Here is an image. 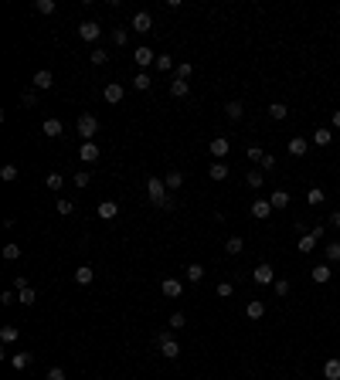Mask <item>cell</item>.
I'll list each match as a JSON object with an SVG mask.
<instances>
[{"instance_id": "46", "label": "cell", "mask_w": 340, "mask_h": 380, "mask_svg": "<svg viewBox=\"0 0 340 380\" xmlns=\"http://www.w3.org/2000/svg\"><path fill=\"white\" fill-rule=\"evenodd\" d=\"M272 289H276V295H289V289H293V285H289L286 279H276V282H272Z\"/></svg>"}, {"instance_id": "19", "label": "cell", "mask_w": 340, "mask_h": 380, "mask_svg": "<svg viewBox=\"0 0 340 380\" xmlns=\"http://www.w3.org/2000/svg\"><path fill=\"white\" fill-rule=\"evenodd\" d=\"M323 377L327 380H340V357H330L323 363Z\"/></svg>"}, {"instance_id": "51", "label": "cell", "mask_w": 340, "mask_h": 380, "mask_svg": "<svg viewBox=\"0 0 340 380\" xmlns=\"http://www.w3.org/2000/svg\"><path fill=\"white\" fill-rule=\"evenodd\" d=\"M21 102L24 105H38V92H21Z\"/></svg>"}, {"instance_id": "36", "label": "cell", "mask_w": 340, "mask_h": 380, "mask_svg": "<svg viewBox=\"0 0 340 380\" xmlns=\"http://www.w3.org/2000/svg\"><path fill=\"white\" fill-rule=\"evenodd\" d=\"M269 116H272V119H286V116H289V105H286V102H272Z\"/></svg>"}, {"instance_id": "17", "label": "cell", "mask_w": 340, "mask_h": 380, "mask_svg": "<svg viewBox=\"0 0 340 380\" xmlns=\"http://www.w3.org/2000/svg\"><path fill=\"white\" fill-rule=\"evenodd\" d=\"M34 89H51V85H55V75H51V71H48V68H41V71H34Z\"/></svg>"}, {"instance_id": "41", "label": "cell", "mask_w": 340, "mask_h": 380, "mask_svg": "<svg viewBox=\"0 0 340 380\" xmlns=\"http://www.w3.org/2000/svg\"><path fill=\"white\" fill-rule=\"evenodd\" d=\"M89 61H92V65H106V61H109V55H106L102 48H95V51H89Z\"/></svg>"}, {"instance_id": "26", "label": "cell", "mask_w": 340, "mask_h": 380, "mask_svg": "<svg viewBox=\"0 0 340 380\" xmlns=\"http://www.w3.org/2000/svg\"><path fill=\"white\" fill-rule=\"evenodd\" d=\"M163 183H167V190H181L184 187V173L181 170H170L167 177H163Z\"/></svg>"}, {"instance_id": "20", "label": "cell", "mask_w": 340, "mask_h": 380, "mask_svg": "<svg viewBox=\"0 0 340 380\" xmlns=\"http://www.w3.org/2000/svg\"><path fill=\"white\" fill-rule=\"evenodd\" d=\"M245 316H249V319H262V316H265V302H262V299H252L249 306H245Z\"/></svg>"}, {"instance_id": "58", "label": "cell", "mask_w": 340, "mask_h": 380, "mask_svg": "<svg viewBox=\"0 0 340 380\" xmlns=\"http://www.w3.org/2000/svg\"><path fill=\"white\" fill-rule=\"evenodd\" d=\"M327 224H330V227H337V231H340V211H333V214H330V221H327Z\"/></svg>"}, {"instance_id": "14", "label": "cell", "mask_w": 340, "mask_h": 380, "mask_svg": "<svg viewBox=\"0 0 340 380\" xmlns=\"http://www.w3.org/2000/svg\"><path fill=\"white\" fill-rule=\"evenodd\" d=\"M252 217H259V221L272 217V204L265 201V197H259V201H252Z\"/></svg>"}, {"instance_id": "44", "label": "cell", "mask_w": 340, "mask_h": 380, "mask_svg": "<svg viewBox=\"0 0 340 380\" xmlns=\"http://www.w3.org/2000/svg\"><path fill=\"white\" fill-rule=\"evenodd\" d=\"M167 326H170V329H184V326H187V319H184V313H174V316L167 319Z\"/></svg>"}, {"instance_id": "28", "label": "cell", "mask_w": 340, "mask_h": 380, "mask_svg": "<svg viewBox=\"0 0 340 380\" xmlns=\"http://www.w3.org/2000/svg\"><path fill=\"white\" fill-rule=\"evenodd\" d=\"M225 116L231 119V123H238V119L245 116V105H242V102H228V105H225Z\"/></svg>"}, {"instance_id": "59", "label": "cell", "mask_w": 340, "mask_h": 380, "mask_svg": "<svg viewBox=\"0 0 340 380\" xmlns=\"http://www.w3.org/2000/svg\"><path fill=\"white\" fill-rule=\"evenodd\" d=\"M330 126H333V129H340V109L333 112V116H330Z\"/></svg>"}, {"instance_id": "7", "label": "cell", "mask_w": 340, "mask_h": 380, "mask_svg": "<svg viewBox=\"0 0 340 380\" xmlns=\"http://www.w3.org/2000/svg\"><path fill=\"white\" fill-rule=\"evenodd\" d=\"M286 149H289V157L303 160L306 153H310V139H303V136H293V139H289V143H286Z\"/></svg>"}, {"instance_id": "37", "label": "cell", "mask_w": 340, "mask_h": 380, "mask_svg": "<svg viewBox=\"0 0 340 380\" xmlns=\"http://www.w3.org/2000/svg\"><path fill=\"white\" fill-rule=\"evenodd\" d=\"M323 201H327V194H323L320 187H313L310 194H306V204H310V207H317V204H323Z\"/></svg>"}, {"instance_id": "2", "label": "cell", "mask_w": 340, "mask_h": 380, "mask_svg": "<svg viewBox=\"0 0 340 380\" xmlns=\"http://www.w3.org/2000/svg\"><path fill=\"white\" fill-rule=\"evenodd\" d=\"M157 350H160V357H167V360L181 357V343H177L170 333H157Z\"/></svg>"}, {"instance_id": "57", "label": "cell", "mask_w": 340, "mask_h": 380, "mask_svg": "<svg viewBox=\"0 0 340 380\" xmlns=\"http://www.w3.org/2000/svg\"><path fill=\"white\" fill-rule=\"evenodd\" d=\"M48 380H65V370H61V367H51V370H48Z\"/></svg>"}, {"instance_id": "25", "label": "cell", "mask_w": 340, "mask_h": 380, "mask_svg": "<svg viewBox=\"0 0 340 380\" xmlns=\"http://www.w3.org/2000/svg\"><path fill=\"white\" fill-rule=\"evenodd\" d=\"M17 339H21L17 326H0V343H17Z\"/></svg>"}, {"instance_id": "32", "label": "cell", "mask_w": 340, "mask_h": 380, "mask_svg": "<svg viewBox=\"0 0 340 380\" xmlns=\"http://www.w3.org/2000/svg\"><path fill=\"white\" fill-rule=\"evenodd\" d=\"M245 183H249L252 190H259V187H265V173H262V170H252L249 177H245Z\"/></svg>"}, {"instance_id": "9", "label": "cell", "mask_w": 340, "mask_h": 380, "mask_svg": "<svg viewBox=\"0 0 340 380\" xmlns=\"http://www.w3.org/2000/svg\"><path fill=\"white\" fill-rule=\"evenodd\" d=\"M99 34H102V27L95 21H82L79 24V37L82 41H99Z\"/></svg>"}, {"instance_id": "56", "label": "cell", "mask_w": 340, "mask_h": 380, "mask_svg": "<svg viewBox=\"0 0 340 380\" xmlns=\"http://www.w3.org/2000/svg\"><path fill=\"white\" fill-rule=\"evenodd\" d=\"M24 289H31V285H27L24 275H17V279H14V292H24Z\"/></svg>"}, {"instance_id": "53", "label": "cell", "mask_w": 340, "mask_h": 380, "mask_svg": "<svg viewBox=\"0 0 340 380\" xmlns=\"http://www.w3.org/2000/svg\"><path fill=\"white\" fill-rule=\"evenodd\" d=\"M310 235H313V238H317V241H320V238L327 235V224H313V227H310Z\"/></svg>"}, {"instance_id": "39", "label": "cell", "mask_w": 340, "mask_h": 380, "mask_svg": "<svg viewBox=\"0 0 340 380\" xmlns=\"http://www.w3.org/2000/svg\"><path fill=\"white\" fill-rule=\"evenodd\" d=\"M45 183H48V190H61L65 177H61V173H48V177H45Z\"/></svg>"}, {"instance_id": "35", "label": "cell", "mask_w": 340, "mask_h": 380, "mask_svg": "<svg viewBox=\"0 0 340 380\" xmlns=\"http://www.w3.org/2000/svg\"><path fill=\"white\" fill-rule=\"evenodd\" d=\"M323 255H327V261H340V241H327Z\"/></svg>"}, {"instance_id": "4", "label": "cell", "mask_w": 340, "mask_h": 380, "mask_svg": "<svg viewBox=\"0 0 340 380\" xmlns=\"http://www.w3.org/2000/svg\"><path fill=\"white\" fill-rule=\"evenodd\" d=\"M133 61H136L140 68H143V71H147V68L153 65V61H157V51H153V48H147V45H140V48L133 51Z\"/></svg>"}, {"instance_id": "42", "label": "cell", "mask_w": 340, "mask_h": 380, "mask_svg": "<svg viewBox=\"0 0 340 380\" xmlns=\"http://www.w3.org/2000/svg\"><path fill=\"white\" fill-rule=\"evenodd\" d=\"M191 75H194V65H191V61H181V65H177V79H184V82H187Z\"/></svg>"}, {"instance_id": "5", "label": "cell", "mask_w": 340, "mask_h": 380, "mask_svg": "<svg viewBox=\"0 0 340 380\" xmlns=\"http://www.w3.org/2000/svg\"><path fill=\"white\" fill-rule=\"evenodd\" d=\"M252 282H259V285H272L276 282V272H272V265L265 261V265H255L252 269Z\"/></svg>"}, {"instance_id": "50", "label": "cell", "mask_w": 340, "mask_h": 380, "mask_svg": "<svg viewBox=\"0 0 340 380\" xmlns=\"http://www.w3.org/2000/svg\"><path fill=\"white\" fill-rule=\"evenodd\" d=\"M231 292H235V285H231V282H221V285H218V299H228Z\"/></svg>"}, {"instance_id": "10", "label": "cell", "mask_w": 340, "mask_h": 380, "mask_svg": "<svg viewBox=\"0 0 340 380\" xmlns=\"http://www.w3.org/2000/svg\"><path fill=\"white\" fill-rule=\"evenodd\" d=\"M310 279L317 282V285H327V282L333 279V269H330V265H313V269H310Z\"/></svg>"}, {"instance_id": "52", "label": "cell", "mask_w": 340, "mask_h": 380, "mask_svg": "<svg viewBox=\"0 0 340 380\" xmlns=\"http://www.w3.org/2000/svg\"><path fill=\"white\" fill-rule=\"evenodd\" d=\"M249 160H255V163H262V160H265V153H262L259 146H249Z\"/></svg>"}, {"instance_id": "8", "label": "cell", "mask_w": 340, "mask_h": 380, "mask_svg": "<svg viewBox=\"0 0 340 380\" xmlns=\"http://www.w3.org/2000/svg\"><path fill=\"white\" fill-rule=\"evenodd\" d=\"M123 95H126V89L119 85V82H109V85L102 89V99L109 102V105H119V102H123Z\"/></svg>"}, {"instance_id": "23", "label": "cell", "mask_w": 340, "mask_h": 380, "mask_svg": "<svg viewBox=\"0 0 340 380\" xmlns=\"http://www.w3.org/2000/svg\"><path fill=\"white\" fill-rule=\"evenodd\" d=\"M187 92H191V82H184V79H174V82H170V95H174V99H184Z\"/></svg>"}, {"instance_id": "45", "label": "cell", "mask_w": 340, "mask_h": 380, "mask_svg": "<svg viewBox=\"0 0 340 380\" xmlns=\"http://www.w3.org/2000/svg\"><path fill=\"white\" fill-rule=\"evenodd\" d=\"M34 11H38V14H55V0H38V4H34Z\"/></svg>"}, {"instance_id": "12", "label": "cell", "mask_w": 340, "mask_h": 380, "mask_svg": "<svg viewBox=\"0 0 340 380\" xmlns=\"http://www.w3.org/2000/svg\"><path fill=\"white\" fill-rule=\"evenodd\" d=\"M102 157V149L95 143H82V149H79V160L82 163H95V160Z\"/></svg>"}, {"instance_id": "15", "label": "cell", "mask_w": 340, "mask_h": 380, "mask_svg": "<svg viewBox=\"0 0 340 380\" xmlns=\"http://www.w3.org/2000/svg\"><path fill=\"white\" fill-rule=\"evenodd\" d=\"M160 292L167 295V299H177L184 292V282H177V279H163V285H160Z\"/></svg>"}, {"instance_id": "6", "label": "cell", "mask_w": 340, "mask_h": 380, "mask_svg": "<svg viewBox=\"0 0 340 380\" xmlns=\"http://www.w3.org/2000/svg\"><path fill=\"white\" fill-rule=\"evenodd\" d=\"M133 31L136 34H150L153 31V17H150V11H136L133 14Z\"/></svg>"}, {"instance_id": "49", "label": "cell", "mask_w": 340, "mask_h": 380, "mask_svg": "<svg viewBox=\"0 0 340 380\" xmlns=\"http://www.w3.org/2000/svg\"><path fill=\"white\" fill-rule=\"evenodd\" d=\"M58 214H61V217H68V214H75V204L61 197V201H58Z\"/></svg>"}, {"instance_id": "48", "label": "cell", "mask_w": 340, "mask_h": 380, "mask_svg": "<svg viewBox=\"0 0 340 380\" xmlns=\"http://www.w3.org/2000/svg\"><path fill=\"white\" fill-rule=\"evenodd\" d=\"M126 41H129V34H126V27H116V31H113V45H119V48H123Z\"/></svg>"}, {"instance_id": "24", "label": "cell", "mask_w": 340, "mask_h": 380, "mask_svg": "<svg viewBox=\"0 0 340 380\" xmlns=\"http://www.w3.org/2000/svg\"><path fill=\"white\" fill-rule=\"evenodd\" d=\"M320 241L313 235H310V231H306V235H299V241H296V248H299V251H303V255H310V251H313V248H317Z\"/></svg>"}, {"instance_id": "38", "label": "cell", "mask_w": 340, "mask_h": 380, "mask_svg": "<svg viewBox=\"0 0 340 380\" xmlns=\"http://www.w3.org/2000/svg\"><path fill=\"white\" fill-rule=\"evenodd\" d=\"M157 71H177L174 58H170V55H157Z\"/></svg>"}, {"instance_id": "43", "label": "cell", "mask_w": 340, "mask_h": 380, "mask_svg": "<svg viewBox=\"0 0 340 380\" xmlns=\"http://www.w3.org/2000/svg\"><path fill=\"white\" fill-rule=\"evenodd\" d=\"M4 258H7V261H17V258H21V245H4Z\"/></svg>"}, {"instance_id": "54", "label": "cell", "mask_w": 340, "mask_h": 380, "mask_svg": "<svg viewBox=\"0 0 340 380\" xmlns=\"http://www.w3.org/2000/svg\"><path fill=\"white\" fill-rule=\"evenodd\" d=\"M0 302H4V306H11V302H17V292H11V289H7V292H0Z\"/></svg>"}, {"instance_id": "13", "label": "cell", "mask_w": 340, "mask_h": 380, "mask_svg": "<svg viewBox=\"0 0 340 380\" xmlns=\"http://www.w3.org/2000/svg\"><path fill=\"white\" fill-rule=\"evenodd\" d=\"M61 129H65V126H61V119H55V116L41 123V133H45L48 139H58V136H61Z\"/></svg>"}, {"instance_id": "55", "label": "cell", "mask_w": 340, "mask_h": 380, "mask_svg": "<svg viewBox=\"0 0 340 380\" xmlns=\"http://www.w3.org/2000/svg\"><path fill=\"white\" fill-rule=\"evenodd\" d=\"M259 167H262V170H265V173H269V170H272V167H276V157H272V153H265V160H262Z\"/></svg>"}, {"instance_id": "11", "label": "cell", "mask_w": 340, "mask_h": 380, "mask_svg": "<svg viewBox=\"0 0 340 380\" xmlns=\"http://www.w3.org/2000/svg\"><path fill=\"white\" fill-rule=\"evenodd\" d=\"M228 149H231V143H228L225 136H215V139H211V157H215V160H225Z\"/></svg>"}, {"instance_id": "16", "label": "cell", "mask_w": 340, "mask_h": 380, "mask_svg": "<svg viewBox=\"0 0 340 380\" xmlns=\"http://www.w3.org/2000/svg\"><path fill=\"white\" fill-rule=\"evenodd\" d=\"M310 143H313V146H330V143H333V129H327V126H320L317 133L310 136Z\"/></svg>"}, {"instance_id": "1", "label": "cell", "mask_w": 340, "mask_h": 380, "mask_svg": "<svg viewBox=\"0 0 340 380\" xmlns=\"http://www.w3.org/2000/svg\"><path fill=\"white\" fill-rule=\"evenodd\" d=\"M75 133H79L85 143H92V136L99 133V119H95V116H89V112H85V116H79V119H75Z\"/></svg>"}, {"instance_id": "31", "label": "cell", "mask_w": 340, "mask_h": 380, "mask_svg": "<svg viewBox=\"0 0 340 380\" xmlns=\"http://www.w3.org/2000/svg\"><path fill=\"white\" fill-rule=\"evenodd\" d=\"M17 173H21V167H17V163H4V167H0V180H7V183H11V180H17Z\"/></svg>"}, {"instance_id": "18", "label": "cell", "mask_w": 340, "mask_h": 380, "mask_svg": "<svg viewBox=\"0 0 340 380\" xmlns=\"http://www.w3.org/2000/svg\"><path fill=\"white\" fill-rule=\"evenodd\" d=\"M95 214H99L102 221H113L116 214H119V204H116V201H102V204H99V211H95Z\"/></svg>"}, {"instance_id": "3", "label": "cell", "mask_w": 340, "mask_h": 380, "mask_svg": "<svg viewBox=\"0 0 340 380\" xmlns=\"http://www.w3.org/2000/svg\"><path fill=\"white\" fill-rule=\"evenodd\" d=\"M147 197H150V204L163 207V201H167V183H163L160 177H150L147 180Z\"/></svg>"}, {"instance_id": "21", "label": "cell", "mask_w": 340, "mask_h": 380, "mask_svg": "<svg viewBox=\"0 0 340 380\" xmlns=\"http://www.w3.org/2000/svg\"><path fill=\"white\" fill-rule=\"evenodd\" d=\"M269 204H272V211H283V207H289V194L286 190H272Z\"/></svg>"}, {"instance_id": "22", "label": "cell", "mask_w": 340, "mask_h": 380, "mask_svg": "<svg viewBox=\"0 0 340 380\" xmlns=\"http://www.w3.org/2000/svg\"><path fill=\"white\" fill-rule=\"evenodd\" d=\"M208 173H211V180H218V183H221V180H228V163H221V160H215V163L208 167Z\"/></svg>"}, {"instance_id": "27", "label": "cell", "mask_w": 340, "mask_h": 380, "mask_svg": "<svg viewBox=\"0 0 340 380\" xmlns=\"http://www.w3.org/2000/svg\"><path fill=\"white\" fill-rule=\"evenodd\" d=\"M92 279H95V272H92L89 265H79V269H75V282H79V285H92Z\"/></svg>"}, {"instance_id": "33", "label": "cell", "mask_w": 340, "mask_h": 380, "mask_svg": "<svg viewBox=\"0 0 340 380\" xmlns=\"http://www.w3.org/2000/svg\"><path fill=\"white\" fill-rule=\"evenodd\" d=\"M31 353H14V357H11V363H14V370H27V367H31Z\"/></svg>"}, {"instance_id": "29", "label": "cell", "mask_w": 340, "mask_h": 380, "mask_svg": "<svg viewBox=\"0 0 340 380\" xmlns=\"http://www.w3.org/2000/svg\"><path fill=\"white\" fill-rule=\"evenodd\" d=\"M242 251H245V241H242V238H228L225 241V255H242Z\"/></svg>"}, {"instance_id": "40", "label": "cell", "mask_w": 340, "mask_h": 380, "mask_svg": "<svg viewBox=\"0 0 340 380\" xmlns=\"http://www.w3.org/2000/svg\"><path fill=\"white\" fill-rule=\"evenodd\" d=\"M17 299H21V306H34V302H38V292L24 289V292H17Z\"/></svg>"}, {"instance_id": "47", "label": "cell", "mask_w": 340, "mask_h": 380, "mask_svg": "<svg viewBox=\"0 0 340 380\" xmlns=\"http://www.w3.org/2000/svg\"><path fill=\"white\" fill-rule=\"evenodd\" d=\"M92 183V173L89 170H79V173H75V187H89Z\"/></svg>"}, {"instance_id": "30", "label": "cell", "mask_w": 340, "mask_h": 380, "mask_svg": "<svg viewBox=\"0 0 340 380\" xmlns=\"http://www.w3.org/2000/svg\"><path fill=\"white\" fill-rule=\"evenodd\" d=\"M150 85H153V79H150V71H136V75H133V89L147 92Z\"/></svg>"}, {"instance_id": "34", "label": "cell", "mask_w": 340, "mask_h": 380, "mask_svg": "<svg viewBox=\"0 0 340 380\" xmlns=\"http://www.w3.org/2000/svg\"><path fill=\"white\" fill-rule=\"evenodd\" d=\"M184 275H187V282H201V279H204V265H197V261H194V265H187V269H184Z\"/></svg>"}]
</instances>
